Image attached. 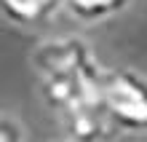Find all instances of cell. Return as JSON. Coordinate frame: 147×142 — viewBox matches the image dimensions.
I'll return each mask as SVG.
<instances>
[{
    "mask_svg": "<svg viewBox=\"0 0 147 142\" xmlns=\"http://www.w3.org/2000/svg\"><path fill=\"white\" fill-rule=\"evenodd\" d=\"M102 105L123 134H147V78L134 70H105Z\"/></svg>",
    "mask_w": 147,
    "mask_h": 142,
    "instance_id": "obj_2",
    "label": "cell"
},
{
    "mask_svg": "<svg viewBox=\"0 0 147 142\" xmlns=\"http://www.w3.org/2000/svg\"><path fill=\"white\" fill-rule=\"evenodd\" d=\"M0 142H24L19 121H13L11 115H0Z\"/></svg>",
    "mask_w": 147,
    "mask_h": 142,
    "instance_id": "obj_5",
    "label": "cell"
},
{
    "mask_svg": "<svg viewBox=\"0 0 147 142\" xmlns=\"http://www.w3.org/2000/svg\"><path fill=\"white\" fill-rule=\"evenodd\" d=\"M64 8V0H0V11L5 19L22 27H35Z\"/></svg>",
    "mask_w": 147,
    "mask_h": 142,
    "instance_id": "obj_3",
    "label": "cell"
},
{
    "mask_svg": "<svg viewBox=\"0 0 147 142\" xmlns=\"http://www.w3.org/2000/svg\"><path fill=\"white\" fill-rule=\"evenodd\" d=\"M30 65L43 102L59 121L102 99L105 67H99L91 48L75 35L40 40L30 54Z\"/></svg>",
    "mask_w": 147,
    "mask_h": 142,
    "instance_id": "obj_1",
    "label": "cell"
},
{
    "mask_svg": "<svg viewBox=\"0 0 147 142\" xmlns=\"http://www.w3.org/2000/svg\"><path fill=\"white\" fill-rule=\"evenodd\" d=\"M131 0H64V8L80 22H105L120 14Z\"/></svg>",
    "mask_w": 147,
    "mask_h": 142,
    "instance_id": "obj_4",
    "label": "cell"
}]
</instances>
